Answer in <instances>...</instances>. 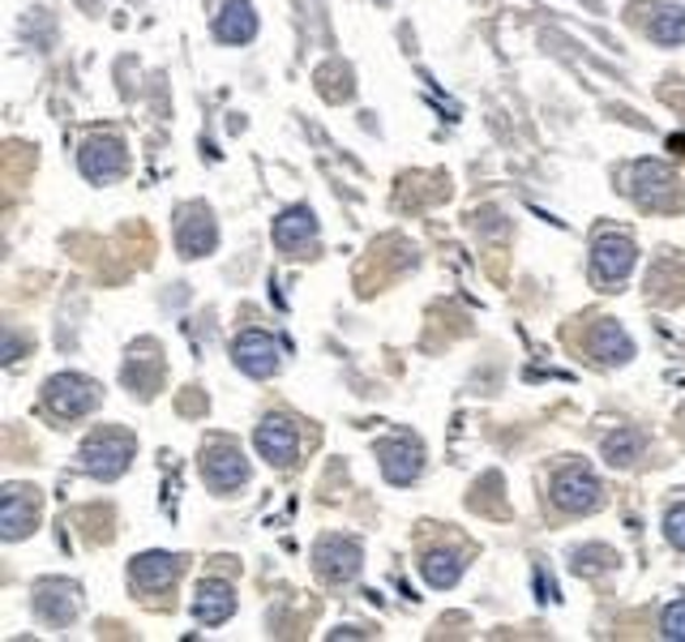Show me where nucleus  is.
<instances>
[{"label":"nucleus","instance_id":"412c9836","mask_svg":"<svg viewBox=\"0 0 685 642\" xmlns=\"http://www.w3.org/2000/svg\"><path fill=\"white\" fill-rule=\"evenodd\" d=\"M651 39L660 48H673V44H685V9H660L651 17Z\"/></svg>","mask_w":685,"mask_h":642},{"label":"nucleus","instance_id":"0eeeda50","mask_svg":"<svg viewBox=\"0 0 685 642\" xmlns=\"http://www.w3.org/2000/svg\"><path fill=\"white\" fill-rule=\"evenodd\" d=\"M253 442H257V454H262L270 467H292L295 454H300V433H295L283 416H270L266 424H257Z\"/></svg>","mask_w":685,"mask_h":642},{"label":"nucleus","instance_id":"423d86ee","mask_svg":"<svg viewBox=\"0 0 685 642\" xmlns=\"http://www.w3.org/2000/svg\"><path fill=\"white\" fill-rule=\"evenodd\" d=\"M553 501L570 514H591L600 505V480L583 471V467H566L557 480H553Z\"/></svg>","mask_w":685,"mask_h":642},{"label":"nucleus","instance_id":"20e7f679","mask_svg":"<svg viewBox=\"0 0 685 642\" xmlns=\"http://www.w3.org/2000/svg\"><path fill=\"white\" fill-rule=\"evenodd\" d=\"M232 360H236V369L248 373V377H270V373L279 369L283 351H279V343H275L270 335L245 330V335H236V343H232Z\"/></svg>","mask_w":685,"mask_h":642},{"label":"nucleus","instance_id":"6e6552de","mask_svg":"<svg viewBox=\"0 0 685 642\" xmlns=\"http://www.w3.org/2000/svg\"><path fill=\"white\" fill-rule=\"evenodd\" d=\"M378 463H382V476L391 485H411L425 467V450L411 437H391V442L378 445Z\"/></svg>","mask_w":685,"mask_h":642},{"label":"nucleus","instance_id":"b1692460","mask_svg":"<svg viewBox=\"0 0 685 642\" xmlns=\"http://www.w3.org/2000/svg\"><path fill=\"white\" fill-rule=\"evenodd\" d=\"M664 536L673 548H682L685 552V505H673L669 514H664Z\"/></svg>","mask_w":685,"mask_h":642},{"label":"nucleus","instance_id":"6ab92c4d","mask_svg":"<svg viewBox=\"0 0 685 642\" xmlns=\"http://www.w3.org/2000/svg\"><path fill=\"white\" fill-rule=\"evenodd\" d=\"M638 198L651 201V206H664L673 198V172L664 163H638Z\"/></svg>","mask_w":685,"mask_h":642},{"label":"nucleus","instance_id":"4468645a","mask_svg":"<svg viewBox=\"0 0 685 642\" xmlns=\"http://www.w3.org/2000/svg\"><path fill=\"white\" fill-rule=\"evenodd\" d=\"M176 574H181V557H172V552H147V557H133V565H129V579L138 592H163Z\"/></svg>","mask_w":685,"mask_h":642},{"label":"nucleus","instance_id":"f3484780","mask_svg":"<svg viewBox=\"0 0 685 642\" xmlns=\"http://www.w3.org/2000/svg\"><path fill=\"white\" fill-rule=\"evenodd\" d=\"M35 608H39L44 621L65 626V621L78 612V587H69V583H44L39 595H35Z\"/></svg>","mask_w":685,"mask_h":642},{"label":"nucleus","instance_id":"f03ea898","mask_svg":"<svg viewBox=\"0 0 685 642\" xmlns=\"http://www.w3.org/2000/svg\"><path fill=\"white\" fill-rule=\"evenodd\" d=\"M133 458V442L120 437V433H98L82 445V467L95 476V480H116Z\"/></svg>","mask_w":685,"mask_h":642},{"label":"nucleus","instance_id":"5701e85b","mask_svg":"<svg viewBox=\"0 0 685 642\" xmlns=\"http://www.w3.org/2000/svg\"><path fill=\"white\" fill-rule=\"evenodd\" d=\"M660 630H664V639H673V642L685 639V599H677V604H669V608H664Z\"/></svg>","mask_w":685,"mask_h":642},{"label":"nucleus","instance_id":"4be33fe9","mask_svg":"<svg viewBox=\"0 0 685 642\" xmlns=\"http://www.w3.org/2000/svg\"><path fill=\"white\" fill-rule=\"evenodd\" d=\"M604 454H608V463H613V467H617V463H622V467H626V463H635L638 458V433L635 429H617V433L604 442Z\"/></svg>","mask_w":685,"mask_h":642},{"label":"nucleus","instance_id":"9b49d317","mask_svg":"<svg viewBox=\"0 0 685 642\" xmlns=\"http://www.w3.org/2000/svg\"><path fill=\"white\" fill-rule=\"evenodd\" d=\"M317 574L326 583H347L360 574V544L356 540H322L317 544Z\"/></svg>","mask_w":685,"mask_h":642},{"label":"nucleus","instance_id":"ddd939ff","mask_svg":"<svg viewBox=\"0 0 685 642\" xmlns=\"http://www.w3.org/2000/svg\"><path fill=\"white\" fill-rule=\"evenodd\" d=\"M219 241V232H214V219L201 210V206H189L185 214H181V223H176V248L185 253V257H201V253H210Z\"/></svg>","mask_w":685,"mask_h":642},{"label":"nucleus","instance_id":"dca6fc26","mask_svg":"<svg viewBox=\"0 0 685 642\" xmlns=\"http://www.w3.org/2000/svg\"><path fill=\"white\" fill-rule=\"evenodd\" d=\"M214 35H219L223 44H248V39L257 35V13H253V4H248V0H232V4L219 13Z\"/></svg>","mask_w":685,"mask_h":642},{"label":"nucleus","instance_id":"aec40b11","mask_svg":"<svg viewBox=\"0 0 685 642\" xmlns=\"http://www.w3.org/2000/svg\"><path fill=\"white\" fill-rule=\"evenodd\" d=\"M420 570H425V579H429V587H454L458 583V574H463V557L458 552H429L425 561H420Z\"/></svg>","mask_w":685,"mask_h":642},{"label":"nucleus","instance_id":"f8f14e48","mask_svg":"<svg viewBox=\"0 0 685 642\" xmlns=\"http://www.w3.org/2000/svg\"><path fill=\"white\" fill-rule=\"evenodd\" d=\"M78 159H82V172L91 180H98V185H107V180H116L125 172V147L116 138H91Z\"/></svg>","mask_w":685,"mask_h":642},{"label":"nucleus","instance_id":"f257e3e1","mask_svg":"<svg viewBox=\"0 0 685 642\" xmlns=\"http://www.w3.org/2000/svg\"><path fill=\"white\" fill-rule=\"evenodd\" d=\"M44 398H48V407L60 420H78V416H86L98 402V386L91 377H82V373H56L44 386Z\"/></svg>","mask_w":685,"mask_h":642},{"label":"nucleus","instance_id":"39448f33","mask_svg":"<svg viewBox=\"0 0 685 642\" xmlns=\"http://www.w3.org/2000/svg\"><path fill=\"white\" fill-rule=\"evenodd\" d=\"M635 270V245L626 236H600V245L591 253V275L604 288H617L626 275Z\"/></svg>","mask_w":685,"mask_h":642},{"label":"nucleus","instance_id":"7ed1b4c3","mask_svg":"<svg viewBox=\"0 0 685 642\" xmlns=\"http://www.w3.org/2000/svg\"><path fill=\"white\" fill-rule=\"evenodd\" d=\"M201 476H206V485L210 489H219V493H228V489H241L248 480V463L245 454L236 450V445H206V454H201Z\"/></svg>","mask_w":685,"mask_h":642},{"label":"nucleus","instance_id":"9d476101","mask_svg":"<svg viewBox=\"0 0 685 642\" xmlns=\"http://www.w3.org/2000/svg\"><path fill=\"white\" fill-rule=\"evenodd\" d=\"M35 514H39V501L31 489H4V501H0V536L4 540H22V536H31V527H35Z\"/></svg>","mask_w":685,"mask_h":642},{"label":"nucleus","instance_id":"1a4fd4ad","mask_svg":"<svg viewBox=\"0 0 685 642\" xmlns=\"http://www.w3.org/2000/svg\"><path fill=\"white\" fill-rule=\"evenodd\" d=\"M275 245L283 253H292V257H304L309 248L317 245V219H313L309 206H292V210H283L275 219Z\"/></svg>","mask_w":685,"mask_h":642},{"label":"nucleus","instance_id":"2eb2a0df","mask_svg":"<svg viewBox=\"0 0 685 642\" xmlns=\"http://www.w3.org/2000/svg\"><path fill=\"white\" fill-rule=\"evenodd\" d=\"M194 612L201 626H223L232 612H236V595H232V587L228 583H219V579H206L201 587H197V599H194Z\"/></svg>","mask_w":685,"mask_h":642},{"label":"nucleus","instance_id":"a211bd4d","mask_svg":"<svg viewBox=\"0 0 685 642\" xmlns=\"http://www.w3.org/2000/svg\"><path fill=\"white\" fill-rule=\"evenodd\" d=\"M591 351H595L604 364H622V360H630V355H635V347H630L626 330H622L617 322H600V326H595V335H591Z\"/></svg>","mask_w":685,"mask_h":642}]
</instances>
